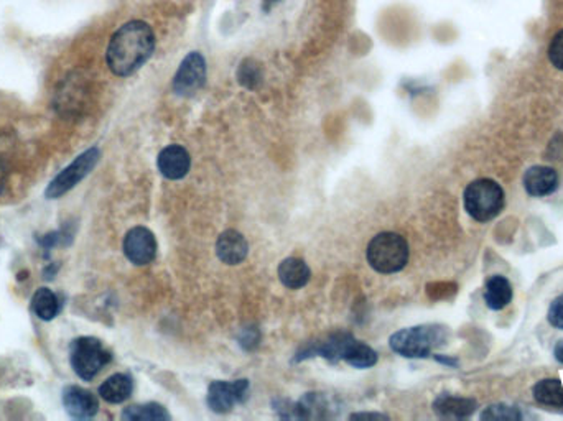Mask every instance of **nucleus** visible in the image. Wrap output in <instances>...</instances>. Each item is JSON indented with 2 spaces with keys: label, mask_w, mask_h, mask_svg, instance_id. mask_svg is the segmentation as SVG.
<instances>
[{
  "label": "nucleus",
  "mask_w": 563,
  "mask_h": 421,
  "mask_svg": "<svg viewBox=\"0 0 563 421\" xmlns=\"http://www.w3.org/2000/svg\"><path fill=\"white\" fill-rule=\"evenodd\" d=\"M155 51V33L147 22L130 20L110 37L106 61L116 76L128 78L142 68Z\"/></svg>",
  "instance_id": "1"
},
{
  "label": "nucleus",
  "mask_w": 563,
  "mask_h": 421,
  "mask_svg": "<svg viewBox=\"0 0 563 421\" xmlns=\"http://www.w3.org/2000/svg\"><path fill=\"white\" fill-rule=\"evenodd\" d=\"M446 341V329L436 324H424L400 329L391 336L389 344L392 351L409 359H420L430 355L435 347Z\"/></svg>",
  "instance_id": "2"
},
{
  "label": "nucleus",
  "mask_w": 563,
  "mask_h": 421,
  "mask_svg": "<svg viewBox=\"0 0 563 421\" xmlns=\"http://www.w3.org/2000/svg\"><path fill=\"white\" fill-rule=\"evenodd\" d=\"M367 262L379 274L400 272L409 262V244L402 235L381 232L367 245Z\"/></svg>",
  "instance_id": "3"
},
{
  "label": "nucleus",
  "mask_w": 563,
  "mask_h": 421,
  "mask_svg": "<svg viewBox=\"0 0 563 421\" xmlns=\"http://www.w3.org/2000/svg\"><path fill=\"white\" fill-rule=\"evenodd\" d=\"M504 191L494 180L481 178L464 189V209L479 223L491 221L503 211Z\"/></svg>",
  "instance_id": "4"
},
{
  "label": "nucleus",
  "mask_w": 563,
  "mask_h": 421,
  "mask_svg": "<svg viewBox=\"0 0 563 421\" xmlns=\"http://www.w3.org/2000/svg\"><path fill=\"white\" fill-rule=\"evenodd\" d=\"M110 359V353L96 338H79L71 344V365L83 381L94 379Z\"/></svg>",
  "instance_id": "5"
},
{
  "label": "nucleus",
  "mask_w": 563,
  "mask_h": 421,
  "mask_svg": "<svg viewBox=\"0 0 563 421\" xmlns=\"http://www.w3.org/2000/svg\"><path fill=\"white\" fill-rule=\"evenodd\" d=\"M207 59L199 51L188 53L173 76V92L181 98L195 96L207 83Z\"/></svg>",
  "instance_id": "6"
},
{
  "label": "nucleus",
  "mask_w": 563,
  "mask_h": 421,
  "mask_svg": "<svg viewBox=\"0 0 563 421\" xmlns=\"http://www.w3.org/2000/svg\"><path fill=\"white\" fill-rule=\"evenodd\" d=\"M98 160V148H89L84 153H81L69 167L65 168L58 177L49 183L47 188V197L57 199L68 193L69 189L76 187L83 178L88 177L91 170L96 167Z\"/></svg>",
  "instance_id": "7"
},
{
  "label": "nucleus",
  "mask_w": 563,
  "mask_h": 421,
  "mask_svg": "<svg viewBox=\"0 0 563 421\" xmlns=\"http://www.w3.org/2000/svg\"><path fill=\"white\" fill-rule=\"evenodd\" d=\"M249 390V381H216L207 389V407L215 413H227L236 403L244 402Z\"/></svg>",
  "instance_id": "8"
},
{
  "label": "nucleus",
  "mask_w": 563,
  "mask_h": 421,
  "mask_svg": "<svg viewBox=\"0 0 563 421\" xmlns=\"http://www.w3.org/2000/svg\"><path fill=\"white\" fill-rule=\"evenodd\" d=\"M124 254L134 265H148L157 255V241L147 227H134L124 239Z\"/></svg>",
  "instance_id": "9"
},
{
  "label": "nucleus",
  "mask_w": 563,
  "mask_h": 421,
  "mask_svg": "<svg viewBox=\"0 0 563 421\" xmlns=\"http://www.w3.org/2000/svg\"><path fill=\"white\" fill-rule=\"evenodd\" d=\"M63 405L66 412L78 420L92 418L99 410L98 399L81 387H68L63 392Z\"/></svg>",
  "instance_id": "10"
},
{
  "label": "nucleus",
  "mask_w": 563,
  "mask_h": 421,
  "mask_svg": "<svg viewBox=\"0 0 563 421\" xmlns=\"http://www.w3.org/2000/svg\"><path fill=\"white\" fill-rule=\"evenodd\" d=\"M191 158L181 145H168L158 155V170L168 180H181L188 175Z\"/></svg>",
  "instance_id": "11"
},
{
  "label": "nucleus",
  "mask_w": 563,
  "mask_h": 421,
  "mask_svg": "<svg viewBox=\"0 0 563 421\" xmlns=\"http://www.w3.org/2000/svg\"><path fill=\"white\" fill-rule=\"evenodd\" d=\"M247 254L249 244L241 232L229 229L217 237L216 255L223 264L239 265L246 260Z\"/></svg>",
  "instance_id": "12"
},
{
  "label": "nucleus",
  "mask_w": 563,
  "mask_h": 421,
  "mask_svg": "<svg viewBox=\"0 0 563 421\" xmlns=\"http://www.w3.org/2000/svg\"><path fill=\"white\" fill-rule=\"evenodd\" d=\"M559 187V175L550 167L529 168L523 175V188L531 197H542L552 195Z\"/></svg>",
  "instance_id": "13"
},
{
  "label": "nucleus",
  "mask_w": 563,
  "mask_h": 421,
  "mask_svg": "<svg viewBox=\"0 0 563 421\" xmlns=\"http://www.w3.org/2000/svg\"><path fill=\"white\" fill-rule=\"evenodd\" d=\"M478 408L471 399H460L450 395H440L434 402V410L442 418H468Z\"/></svg>",
  "instance_id": "14"
},
{
  "label": "nucleus",
  "mask_w": 563,
  "mask_h": 421,
  "mask_svg": "<svg viewBox=\"0 0 563 421\" xmlns=\"http://www.w3.org/2000/svg\"><path fill=\"white\" fill-rule=\"evenodd\" d=\"M278 278L290 290L303 288L310 280V268L308 265L296 257H288L282 264L278 265Z\"/></svg>",
  "instance_id": "15"
},
{
  "label": "nucleus",
  "mask_w": 563,
  "mask_h": 421,
  "mask_svg": "<svg viewBox=\"0 0 563 421\" xmlns=\"http://www.w3.org/2000/svg\"><path fill=\"white\" fill-rule=\"evenodd\" d=\"M511 300H513V286L509 284V280L501 275L491 276L484 288L486 304L494 311H499L511 303Z\"/></svg>",
  "instance_id": "16"
},
{
  "label": "nucleus",
  "mask_w": 563,
  "mask_h": 421,
  "mask_svg": "<svg viewBox=\"0 0 563 421\" xmlns=\"http://www.w3.org/2000/svg\"><path fill=\"white\" fill-rule=\"evenodd\" d=\"M132 390H134L132 379L126 373H116L99 387V395L106 402L118 405V403L126 402L132 395Z\"/></svg>",
  "instance_id": "17"
},
{
  "label": "nucleus",
  "mask_w": 563,
  "mask_h": 421,
  "mask_svg": "<svg viewBox=\"0 0 563 421\" xmlns=\"http://www.w3.org/2000/svg\"><path fill=\"white\" fill-rule=\"evenodd\" d=\"M533 399L547 407L563 408V383L557 379H545L533 385Z\"/></svg>",
  "instance_id": "18"
},
{
  "label": "nucleus",
  "mask_w": 563,
  "mask_h": 421,
  "mask_svg": "<svg viewBox=\"0 0 563 421\" xmlns=\"http://www.w3.org/2000/svg\"><path fill=\"white\" fill-rule=\"evenodd\" d=\"M343 361L351 364L353 367H357V369H369L377 364V353L367 344L359 343L353 338L351 343L347 344Z\"/></svg>",
  "instance_id": "19"
},
{
  "label": "nucleus",
  "mask_w": 563,
  "mask_h": 421,
  "mask_svg": "<svg viewBox=\"0 0 563 421\" xmlns=\"http://www.w3.org/2000/svg\"><path fill=\"white\" fill-rule=\"evenodd\" d=\"M31 308L40 320L51 321L59 313L58 296L48 288H40L39 292L33 294V298H31Z\"/></svg>",
  "instance_id": "20"
},
{
  "label": "nucleus",
  "mask_w": 563,
  "mask_h": 421,
  "mask_svg": "<svg viewBox=\"0 0 563 421\" xmlns=\"http://www.w3.org/2000/svg\"><path fill=\"white\" fill-rule=\"evenodd\" d=\"M122 418L130 421H163L170 420V415L158 403H145L128 407L122 413Z\"/></svg>",
  "instance_id": "21"
},
{
  "label": "nucleus",
  "mask_w": 563,
  "mask_h": 421,
  "mask_svg": "<svg viewBox=\"0 0 563 421\" xmlns=\"http://www.w3.org/2000/svg\"><path fill=\"white\" fill-rule=\"evenodd\" d=\"M262 79H264V73L256 59L247 58L241 61L237 68V81L241 86L254 91L262 84Z\"/></svg>",
  "instance_id": "22"
},
{
  "label": "nucleus",
  "mask_w": 563,
  "mask_h": 421,
  "mask_svg": "<svg viewBox=\"0 0 563 421\" xmlns=\"http://www.w3.org/2000/svg\"><path fill=\"white\" fill-rule=\"evenodd\" d=\"M81 88L78 86V81L76 79L68 78L66 83H63V91L58 92V102H57V108L63 112V114H71L76 112L78 104H81Z\"/></svg>",
  "instance_id": "23"
},
{
  "label": "nucleus",
  "mask_w": 563,
  "mask_h": 421,
  "mask_svg": "<svg viewBox=\"0 0 563 421\" xmlns=\"http://www.w3.org/2000/svg\"><path fill=\"white\" fill-rule=\"evenodd\" d=\"M523 418L521 412L515 407L509 405H491L481 413V420H504V421H519Z\"/></svg>",
  "instance_id": "24"
},
{
  "label": "nucleus",
  "mask_w": 563,
  "mask_h": 421,
  "mask_svg": "<svg viewBox=\"0 0 563 421\" xmlns=\"http://www.w3.org/2000/svg\"><path fill=\"white\" fill-rule=\"evenodd\" d=\"M549 58L555 68L563 71V30H560L550 41Z\"/></svg>",
  "instance_id": "25"
},
{
  "label": "nucleus",
  "mask_w": 563,
  "mask_h": 421,
  "mask_svg": "<svg viewBox=\"0 0 563 421\" xmlns=\"http://www.w3.org/2000/svg\"><path fill=\"white\" fill-rule=\"evenodd\" d=\"M547 320H549V323L552 324L553 328L563 329V294L557 296L550 303Z\"/></svg>",
  "instance_id": "26"
},
{
  "label": "nucleus",
  "mask_w": 563,
  "mask_h": 421,
  "mask_svg": "<svg viewBox=\"0 0 563 421\" xmlns=\"http://www.w3.org/2000/svg\"><path fill=\"white\" fill-rule=\"evenodd\" d=\"M351 418H383V420H385L387 417L379 415V413H357V415H353Z\"/></svg>",
  "instance_id": "27"
},
{
  "label": "nucleus",
  "mask_w": 563,
  "mask_h": 421,
  "mask_svg": "<svg viewBox=\"0 0 563 421\" xmlns=\"http://www.w3.org/2000/svg\"><path fill=\"white\" fill-rule=\"evenodd\" d=\"M5 180H7V168H5V165H4L2 160H0V193H2V189L5 187Z\"/></svg>",
  "instance_id": "28"
},
{
  "label": "nucleus",
  "mask_w": 563,
  "mask_h": 421,
  "mask_svg": "<svg viewBox=\"0 0 563 421\" xmlns=\"http://www.w3.org/2000/svg\"><path fill=\"white\" fill-rule=\"evenodd\" d=\"M553 354H555V359H557L559 363L563 364V341L557 343L555 349H553Z\"/></svg>",
  "instance_id": "29"
},
{
  "label": "nucleus",
  "mask_w": 563,
  "mask_h": 421,
  "mask_svg": "<svg viewBox=\"0 0 563 421\" xmlns=\"http://www.w3.org/2000/svg\"><path fill=\"white\" fill-rule=\"evenodd\" d=\"M278 2H280V0H264V2H262V9L268 12V10L274 9Z\"/></svg>",
  "instance_id": "30"
},
{
  "label": "nucleus",
  "mask_w": 563,
  "mask_h": 421,
  "mask_svg": "<svg viewBox=\"0 0 563 421\" xmlns=\"http://www.w3.org/2000/svg\"><path fill=\"white\" fill-rule=\"evenodd\" d=\"M436 361H440V363L448 364V365H456V361L454 359H444L442 355H436Z\"/></svg>",
  "instance_id": "31"
}]
</instances>
